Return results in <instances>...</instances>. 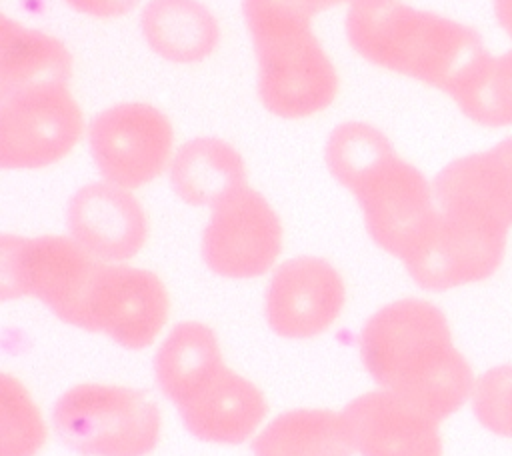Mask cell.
<instances>
[{
    "mask_svg": "<svg viewBox=\"0 0 512 456\" xmlns=\"http://www.w3.org/2000/svg\"><path fill=\"white\" fill-rule=\"evenodd\" d=\"M360 356L376 384L442 422L472 398L476 380L444 312L418 298L380 308L362 328Z\"/></svg>",
    "mask_w": 512,
    "mask_h": 456,
    "instance_id": "6da1fadb",
    "label": "cell"
},
{
    "mask_svg": "<svg viewBox=\"0 0 512 456\" xmlns=\"http://www.w3.org/2000/svg\"><path fill=\"white\" fill-rule=\"evenodd\" d=\"M346 36L366 62L448 96L490 54L474 28L398 0H352Z\"/></svg>",
    "mask_w": 512,
    "mask_h": 456,
    "instance_id": "7a4b0ae2",
    "label": "cell"
},
{
    "mask_svg": "<svg viewBox=\"0 0 512 456\" xmlns=\"http://www.w3.org/2000/svg\"><path fill=\"white\" fill-rule=\"evenodd\" d=\"M102 262L72 236H12L0 240V294L32 296L60 320L88 330V304Z\"/></svg>",
    "mask_w": 512,
    "mask_h": 456,
    "instance_id": "3957f363",
    "label": "cell"
},
{
    "mask_svg": "<svg viewBox=\"0 0 512 456\" xmlns=\"http://www.w3.org/2000/svg\"><path fill=\"white\" fill-rule=\"evenodd\" d=\"M58 438L86 456H146L160 438V412L140 390L80 384L52 412Z\"/></svg>",
    "mask_w": 512,
    "mask_h": 456,
    "instance_id": "277c9868",
    "label": "cell"
},
{
    "mask_svg": "<svg viewBox=\"0 0 512 456\" xmlns=\"http://www.w3.org/2000/svg\"><path fill=\"white\" fill-rule=\"evenodd\" d=\"M84 118L68 82L0 96V164L34 170L62 160L80 140Z\"/></svg>",
    "mask_w": 512,
    "mask_h": 456,
    "instance_id": "5b68a950",
    "label": "cell"
},
{
    "mask_svg": "<svg viewBox=\"0 0 512 456\" xmlns=\"http://www.w3.org/2000/svg\"><path fill=\"white\" fill-rule=\"evenodd\" d=\"M260 102L280 118L322 112L338 94V72L312 30L256 40Z\"/></svg>",
    "mask_w": 512,
    "mask_h": 456,
    "instance_id": "8992f818",
    "label": "cell"
},
{
    "mask_svg": "<svg viewBox=\"0 0 512 456\" xmlns=\"http://www.w3.org/2000/svg\"><path fill=\"white\" fill-rule=\"evenodd\" d=\"M174 130L162 110L144 102L114 104L88 126L92 160L106 182L134 190L172 162Z\"/></svg>",
    "mask_w": 512,
    "mask_h": 456,
    "instance_id": "52a82bcc",
    "label": "cell"
},
{
    "mask_svg": "<svg viewBox=\"0 0 512 456\" xmlns=\"http://www.w3.org/2000/svg\"><path fill=\"white\" fill-rule=\"evenodd\" d=\"M508 230L476 216L440 210L420 246L404 260L424 290L442 292L492 276L502 264Z\"/></svg>",
    "mask_w": 512,
    "mask_h": 456,
    "instance_id": "ba28073f",
    "label": "cell"
},
{
    "mask_svg": "<svg viewBox=\"0 0 512 456\" xmlns=\"http://www.w3.org/2000/svg\"><path fill=\"white\" fill-rule=\"evenodd\" d=\"M202 234L206 266L224 278H256L282 248V224L268 200L248 184L216 204Z\"/></svg>",
    "mask_w": 512,
    "mask_h": 456,
    "instance_id": "9c48e42d",
    "label": "cell"
},
{
    "mask_svg": "<svg viewBox=\"0 0 512 456\" xmlns=\"http://www.w3.org/2000/svg\"><path fill=\"white\" fill-rule=\"evenodd\" d=\"M354 198L370 238L402 262L420 246L438 214L432 184L400 156L380 168Z\"/></svg>",
    "mask_w": 512,
    "mask_h": 456,
    "instance_id": "30bf717a",
    "label": "cell"
},
{
    "mask_svg": "<svg viewBox=\"0 0 512 456\" xmlns=\"http://www.w3.org/2000/svg\"><path fill=\"white\" fill-rule=\"evenodd\" d=\"M168 310L166 286L154 272L102 262L88 304V330L140 350L156 340Z\"/></svg>",
    "mask_w": 512,
    "mask_h": 456,
    "instance_id": "8fae6325",
    "label": "cell"
},
{
    "mask_svg": "<svg viewBox=\"0 0 512 456\" xmlns=\"http://www.w3.org/2000/svg\"><path fill=\"white\" fill-rule=\"evenodd\" d=\"M346 298L340 272L316 256H298L276 268L266 288L270 328L286 338H310L328 330Z\"/></svg>",
    "mask_w": 512,
    "mask_h": 456,
    "instance_id": "7c38bea8",
    "label": "cell"
},
{
    "mask_svg": "<svg viewBox=\"0 0 512 456\" xmlns=\"http://www.w3.org/2000/svg\"><path fill=\"white\" fill-rule=\"evenodd\" d=\"M70 236L96 260L122 264L148 240V218L136 196L112 182H90L66 208Z\"/></svg>",
    "mask_w": 512,
    "mask_h": 456,
    "instance_id": "4fadbf2b",
    "label": "cell"
},
{
    "mask_svg": "<svg viewBox=\"0 0 512 456\" xmlns=\"http://www.w3.org/2000/svg\"><path fill=\"white\" fill-rule=\"evenodd\" d=\"M342 414L362 456H442L440 422L392 390L366 392Z\"/></svg>",
    "mask_w": 512,
    "mask_h": 456,
    "instance_id": "5bb4252c",
    "label": "cell"
},
{
    "mask_svg": "<svg viewBox=\"0 0 512 456\" xmlns=\"http://www.w3.org/2000/svg\"><path fill=\"white\" fill-rule=\"evenodd\" d=\"M440 210L512 228V138L446 164L432 182Z\"/></svg>",
    "mask_w": 512,
    "mask_h": 456,
    "instance_id": "9a60e30c",
    "label": "cell"
},
{
    "mask_svg": "<svg viewBox=\"0 0 512 456\" xmlns=\"http://www.w3.org/2000/svg\"><path fill=\"white\" fill-rule=\"evenodd\" d=\"M178 410L192 436L214 444H238L262 422L266 400L250 380L224 366Z\"/></svg>",
    "mask_w": 512,
    "mask_h": 456,
    "instance_id": "2e32d148",
    "label": "cell"
},
{
    "mask_svg": "<svg viewBox=\"0 0 512 456\" xmlns=\"http://www.w3.org/2000/svg\"><path fill=\"white\" fill-rule=\"evenodd\" d=\"M148 48L172 64L206 60L220 44L216 16L198 0H150L140 14Z\"/></svg>",
    "mask_w": 512,
    "mask_h": 456,
    "instance_id": "e0dca14e",
    "label": "cell"
},
{
    "mask_svg": "<svg viewBox=\"0 0 512 456\" xmlns=\"http://www.w3.org/2000/svg\"><path fill=\"white\" fill-rule=\"evenodd\" d=\"M170 184L182 202L214 208L246 186V166L228 142L200 136L182 144L172 156Z\"/></svg>",
    "mask_w": 512,
    "mask_h": 456,
    "instance_id": "ac0fdd59",
    "label": "cell"
},
{
    "mask_svg": "<svg viewBox=\"0 0 512 456\" xmlns=\"http://www.w3.org/2000/svg\"><path fill=\"white\" fill-rule=\"evenodd\" d=\"M224 368L214 332L200 322L178 324L160 344L154 374L162 394L178 408L200 394Z\"/></svg>",
    "mask_w": 512,
    "mask_h": 456,
    "instance_id": "d6986e66",
    "label": "cell"
},
{
    "mask_svg": "<svg viewBox=\"0 0 512 456\" xmlns=\"http://www.w3.org/2000/svg\"><path fill=\"white\" fill-rule=\"evenodd\" d=\"M72 56L64 42L8 16L0 22V96L38 84L68 82Z\"/></svg>",
    "mask_w": 512,
    "mask_h": 456,
    "instance_id": "ffe728a7",
    "label": "cell"
},
{
    "mask_svg": "<svg viewBox=\"0 0 512 456\" xmlns=\"http://www.w3.org/2000/svg\"><path fill=\"white\" fill-rule=\"evenodd\" d=\"M254 456H352L344 414L320 408L290 410L274 418L252 442Z\"/></svg>",
    "mask_w": 512,
    "mask_h": 456,
    "instance_id": "44dd1931",
    "label": "cell"
},
{
    "mask_svg": "<svg viewBox=\"0 0 512 456\" xmlns=\"http://www.w3.org/2000/svg\"><path fill=\"white\" fill-rule=\"evenodd\" d=\"M394 152L390 140L372 124L342 122L338 124L324 148V158L334 180L348 192L356 194L380 168H384Z\"/></svg>",
    "mask_w": 512,
    "mask_h": 456,
    "instance_id": "7402d4cb",
    "label": "cell"
},
{
    "mask_svg": "<svg viewBox=\"0 0 512 456\" xmlns=\"http://www.w3.org/2000/svg\"><path fill=\"white\" fill-rule=\"evenodd\" d=\"M450 96L480 126H512V50L488 54Z\"/></svg>",
    "mask_w": 512,
    "mask_h": 456,
    "instance_id": "603a6c76",
    "label": "cell"
},
{
    "mask_svg": "<svg viewBox=\"0 0 512 456\" xmlns=\"http://www.w3.org/2000/svg\"><path fill=\"white\" fill-rule=\"evenodd\" d=\"M46 440L44 420L26 388L10 374L0 378V456H36Z\"/></svg>",
    "mask_w": 512,
    "mask_h": 456,
    "instance_id": "cb8c5ba5",
    "label": "cell"
},
{
    "mask_svg": "<svg viewBox=\"0 0 512 456\" xmlns=\"http://www.w3.org/2000/svg\"><path fill=\"white\" fill-rule=\"evenodd\" d=\"M352 0H242L252 42L312 30L316 14Z\"/></svg>",
    "mask_w": 512,
    "mask_h": 456,
    "instance_id": "d4e9b609",
    "label": "cell"
},
{
    "mask_svg": "<svg viewBox=\"0 0 512 456\" xmlns=\"http://www.w3.org/2000/svg\"><path fill=\"white\" fill-rule=\"evenodd\" d=\"M472 410L486 430L512 440V364L494 366L476 380Z\"/></svg>",
    "mask_w": 512,
    "mask_h": 456,
    "instance_id": "484cf974",
    "label": "cell"
},
{
    "mask_svg": "<svg viewBox=\"0 0 512 456\" xmlns=\"http://www.w3.org/2000/svg\"><path fill=\"white\" fill-rule=\"evenodd\" d=\"M64 2L82 14L96 16V18H112L132 10L138 0H64Z\"/></svg>",
    "mask_w": 512,
    "mask_h": 456,
    "instance_id": "4316f807",
    "label": "cell"
},
{
    "mask_svg": "<svg viewBox=\"0 0 512 456\" xmlns=\"http://www.w3.org/2000/svg\"><path fill=\"white\" fill-rule=\"evenodd\" d=\"M494 14L500 28L512 38V0H494Z\"/></svg>",
    "mask_w": 512,
    "mask_h": 456,
    "instance_id": "83f0119b",
    "label": "cell"
}]
</instances>
